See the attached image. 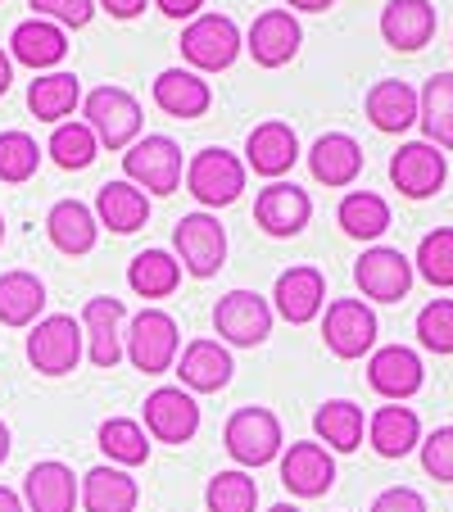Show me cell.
I'll list each match as a JSON object with an SVG mask.
<instances>
[{
    "mask_svg": "<svg viewBox=\"0 0 453 512\" xmlns=\"http://www.w3.org/2000/svg\"><path fill=\"white\" fill-rule=\"evenodd\" d=\"M281 422L272 408L263 404H250V408H236L222 426V449L232 454V463L241 472H254V467H268L281 458Z\"/></svg>",
    "mask_w": 453,
    "mask_h": 512,
    "instance_id": "1",
    "label": "cell"
},
{
    "mask_svg": "<svg viewBox=\"0 0 453 512\" xmlns=\"http://www.w3.org/2000/svg\"><path fill=\"white\" fill-rule=\"evenodd\" d=\"M177 349H182V331L177 318L164 309H141L127 318V336H123V354L132 358V368L145 377H164L177 363Z\"/></svg>",
    "mask_w": 453,
    "mask_h": 512,
    "instance_id": "2",
    "label": "cell"
},
{
    "mask_svg": "<svg viewBox=\"0 0 453 512\" xmlns=\"http://www.w3.org/2000/svg\"><path fill=\"white\" fill-rule=\"evenodd\" d=\"M82 354H87V336L73 313H50L28 331V363L41 377H68L78 372Z\"/></svg>",
    "mask_w": 453,
    "mask_h": 512,
    "instance_id": "3",
    "label": "cell"
},
{
    "mask_svg": "<svg viewBox=\"0 0 453 512\" xmlns=\"http://www.w3.org/2000/svg\"><path fill=\"white\" fill-rule=\"evenodd\" d=\"M123 173L145 195H173L182 186V145L173 136H141L123 150Z\"/></svg>",
    "mask_w": 453,
    "mask_h": 512,
    "instance_id": "4",
    "label": "cell"
},
{
    "mask_svg": "<svg viewBox=\"0 0 453 512\" xmlns=\"http://www.w3.org/2000/svg\"><path fill=\"white\" fill-rule=\"evenodd\" d=\"M82 123L105 150H127L141 141V100L123 87H96L82 100Z\"/></svg>",
    "mask_w": 453,
    "mask_h": 512,
    "instance_id": "5",
    "label": "cell"
},
{
    "mask_svg": "<svg viewBox=\"0 0 453 512\" xmlns=\"http://www.w3.org/2000/svg\"><path fill=\"white\" fill-rule=\"evenodd\" d=\"M245 159H236L232 150L222 145H209L186 164V191L204 204V209H227V204L241 200L245 191Z\"/></svg>",
    "mask_w": 453,
    "mask_h": 512,
    "instance_id": "6",
    "label": "cell"
},
{
    "mask_svg": "<svg viewBox=\"0 0 453 512\" xmlns=\"http://www.w3.org/2000/svg\"><path fill=\"white\" fill-rule=\"evenodd\" d=\"M245 50V37L227 14H200L182 28V59L200 73H222L232 68L236 55Z\"/></svg>",
    "mask_w": 453,
    "mask_h": 512,
    "instance_id": "7",
    "label": "cell"
},
{
    "mask_svg": "<svg viewBox=\"0 0 453 512\" xmlns=\"http://www.w3.org/2000/svg\"><path fill=\"white\" fill-rule=\"evenodd\" d=\"M141 426L150 440L182 449V445H191L195 431H200V404H195V395L182 386H159L145 395Z\"/></svg>",
    "mask_w": 453,
    "mask_h": 512,
    "instance_id": "8",
    "label": "cell"
},
{
    "mask_svg": "<svg viewBox=\"0 0 453 512\" xmlns=\"http://www.w3.org/2000/svg\"><path fill=\"white\" fill-rule=\"evenodd\" d=\"M213 331L222 345L236 349H254L272 336V304L263 300L259 290H227L213 304Z\"/></svg>",
    "mask_w": 453,
    "mask_h": 512,
    "instance_id": "9",
    "label": "cell"
},
{
    "mask_svg": "<svg viewBox=\"0 0 453 512\" xmlns=\"http://www.w3.org/2000/svg\"><path fill=\"white\" fill-rule=\"evenodd\" d=\"M173 250L182 272H191L195 281H209L227 263V227L213 213H186L173 227Z\"/></svg>",
    "mask_w": 453,
    "mask_h": 512,
    "instance_id": "10",
    "label": "cell"
},
{
    "mask_svg": "<svg viewBox=\"0 0 453 512\" xmlns=\"http://www.w3.org/2000/svg\"><path fill=\"white\" fill-rule=\"evenodd\" d=\"M354 281L367 300L376 304H399L413 290V259L404 250H390V245H372L363 250V259L354 263Z\"/></svg>",
    "mask_w": 453,
    "mask_h": 512,
    "instance_id": "11",
    "label": "cell"
},
{
    "mask_svg": "<svg viewBox=\"0 0 453 512\" xmlns=\"http://www.w3.org/2000/svg\"><path fill=\"white\" fill-rule=\"evenodd\" d=\"M82 336H87V358L100 372H114L123 358V336H127V309L114 295H96L82 309Z\"/></svg>",
    "mask_w": 453,
    "mask_h": 512,
    "instance_id": "12",
    "label": "cell"
},
{
    "mask_svg": "<svg viewBox=\"0 0 453 512\" xmlns=\"http://www.w3.org/2000/svg\"><path fill=\"white\" fill-rule=\"evenodd\" d=\"M281 463V485H286L295 499H322V494L336 485V454L318 440H295Z\"/></svg>",
    "mask_w": 453,
    "mask_h": 512,
    "instance_id": "13",
    "label": "cell"
},
{
    "mask_svg": "<svg viewBox=\"0 0 453 512\" xmlns=\"http://www.w3.org/2000/svg\"><path fill=\"white\" fill-rule=\"evenodd\" d=\"M322 340L336 358H363L376 345V313L363 300H331L322 318Z\"/></svg>",
    "mask_w": 453,
    "mask_h": 512,
    "instance_id": "14",
    "label": "cell"
},
{
    "mask_svg": "<svg viewBox=\"0 0 453 512\" xmlns=\"http://www.w3.org/2000/svg\"><path fill=\"white\" fill-rule=\"evenodd\" d=\"M177 377H182V390L191 395H218V390L232 386L236 377V363H232V349L222 345V340H191L177 358Z\"/></svg>",
    "mask_w": 453,
    "mask_h": 512,
    "instance_id": "15",
    "label": "cell"
},
{
    "mask_svg": "<svg viewBox=\"0 0 453 512\" xmlns=\"http://www.w3.org/2000/svg\"><path fill=\"white\" fill-rule=\"evenodd\" d=\"M299 46H304V28H299V19L290 10H263L245 32V50H250V59L259 68L290 64L299 55Z\"/></svg>",
    "mask_w": 453,
    "mask_h": 512,
    "instance_id": "16",
    "label": "cell"
},
{
    "mask_svg": "<svg viewBox=\"0 0 453 512\" xmlns=\"http://www.w3.org/2000/svg\"><path fill=\"white\" fill-rule=\"evenodd\" d=\"M309 218H313V200L295 182H268L259 191V200H254V223L268 236H277V241L299 236L309 227Z\"/></svg>",
    "mask_w": 453,
    "mask_h": 512,
    "instance_id": "17",
    "label": "cell"
},
{
    "mask_svg": "<svg viewBox=\"0 0 453 512\" xmlns=\"http://www.w3.org/2000/svg\"><path fill=\"white\" fill-rule=\"evenodd\" d=\"M82 503V481L73 476V467L46 458L32 463L23 476V508L28 512H73Z\"/></svg>",
    "mask_w": 453,
    "mask_h": 512,
    "instance_id": "18",
    "label": "cell"
},
{
    "mask_svg": "<svg viewBox=\"0 0 453 512\" xmlns=\"http://www.w3.org/2000/svg\"><path fill=\"white\" fill-rule=\"evenodd\" d=\"M444 177H449V164H444V155L431 141H408V145H399V155L390 159V182H395V191L408 195V200L435 195L444 186Z\"/></svg>",
    "mask_w": 453,
    "mask_h": 512,
    "instance_id": "19",
    "label": "cell"
},
{
    "mask_svg": "<svg viewBox=\"0 0 453 512\" xmlns=\"http://www.w3.org/2000/svg\"><path fill=\"white\" fill-rule=\"evenodd\" d=\"M422 381H426V368H422V358H417V349H408V345L376 349L372 363H367V386H372L376 395H386L390 404L413 399L417 390H422Z\"/></svg>",
    "mask_w": 453,
    "mask_h": 512,
    "instance_id": "20",
    "label": "cell"
},
{
    "mask_svg": "<svg viewBox=\"0 0 453 512\" xmlns=\"http://www.w3.org/2000/svg\"><path fill=\"white\" fill-rule=\"evenodd\" d=\"M295 159H299V136L281 118H268V123H259L245 136V168H254L268 182H281L295 168Z\"/></svg>",
    "mask_w": 453,
    "mask_h": 512,
    "instance_id": "21",
    "label": "cell"
},
{
    "mask_svg": "<svg viewBox=\"0 0 453 512\" xmlns=\"http://www.w3.org/2000/svg\"><path fill=\"white\" fill-rule=\"evenodd\" d=\"M272 304H277V313L290 327H304V322H313L327 309V277L318 268H309V263L286 268L277 277V286H272Z\"/></svg>",
    "mask_w": 453,
    "mask_h": 512,
    "instance_id": "22",
    "label": "cell"
},
{
    "mask_svg": "<svg viewBox=\"0 0 453 512\" xmlns=\"http://www.w3.org/2000/svg\"><path fill=\"white\" fill-rule=\"evenodd\" d=\"M46 236L59 254L68 259H82V254L96 250L100 241V223H96V209L82 200H59L55 209L46 213Z\"/></svg>",
    "mask_w": 453,
    "mask_h": 512,
    "instance_id": "23",
    "label": "cell"
},
{
    "mask_svg": "<svg viewBox=\"0 0 453 512\" xmlns=\"http://www.w3.org/2000/svg\"><path fill=\"white\" fill-rule=\"evenodd\" d=\"M150 96H155V105L164 109L168 118H200V114H209V105H213L209 82H204L195 68H164L155 78V87H150Z\"/></svg>",
    "mask_w": 453,
    "mask_h": 512,
    "instance_id": "24",
    "label": "cell"
},
{
    "mask_svg": "<svg viewBox=\"0 0 453 512\" xmlns=\"http://www.w3.org/2000/svg\"><path fill=\"white\" fill-rule=\"evenodd\" d=\"M68 55V37L64 28H55V23L46 19H23L19 28L10 32V59L23 68H32V73H46V68H55L59 59Z\"/></svg>",
    "mask_w": 453,
    "mask_h": 512,
    "instance_id": "25",
    "label": "cell"
},
{
    "mask_svg": "<svg viewBox=\"0 0 453 512\" xmlns=\"http://www.w3.org/2000/svg\"><path fill=\"white\" fill-rule=\"evenodd\" d=\"M381 37H386V46L404 50V55L422 50L435 37V5L431 0H390L381 10Z\"/></svg>",
    "mask_w": 453,
    "mask_h": 512,
    "instance_id": "26",
    "label": "cell"
},
{
    "mask_svg": "<svg viewBox=\"0 0 453 512\" xmlns=\"http://www.w3.org/2000/svg\"><path fill=\"white\" fill-rule=\"evenodd\" d=\"M96 223L109 227L114 236H132L150 223V195L136 191L132 182H105L96 191Z\"/></svg>",
    "mask_w": 453,
    "mask_h": 512,
    "instance_id": "27",
    "label": "cell"
},
{
    "mask_svg": "<svg viewBox=\"0 0 453 512\" xmlns=\"http://www.w3.org/2000/svg\"><path fill=\"white\" fill-rule=\"evenodd\" d=\"M367 445L381 458H408L422 445V422H417V413L404 404L376 408L372 422H367Z\"/></svg>",
    "mask_w": 453,
    "mask_h": 512,
    "instance_id": "28",
    "label": "cell"
},
{
    "mask_svg": "<svg viewBox=\"0 0 453 512\" xmlns=\"http://www.w3.org/2000/svg\"><path fill=\"white\" fill-rule=\"evenodd\" d=\"M363 109H367L376 132H390V136L408 132V127L417 123V91L399 78H381V82H372Z\"/></svg>",
    "mask_w": 453,
    "mask_h": 512,
    "instance_id": "29",
    "label": "cell"
},
{
    "mask_svg": "<svg viewBox=\"0 0 453 512\" xmlns=\"http://www.w3.org/2000/svg\"><path fill=\"white\" fill-rule=\"evenodd\" d=\"M141 503V485L123 467H91L82 476V508L87 512H136Z\"/></svg>",
    "mask_w": 453,
    "mask_h": 512,
    "instance_id": "30",
    "label": "cell"
},
{
    "mask_svg": "<svg viewBox=\"0 0 453 512\" xmlns=\"http://www.w3.org/2000/svg\"><path fill=\"white\" fill-rule=\"evenodd\" d=\"M46 309V281L37 272H0V322L5 327H37Z\"/></svg>",
    "mask_w": 453,
    "mask_h": 512,
    "instance_id": "31",
    "label": "cell"
},
{
    "mask_svg": "<svg viewBox=\"0 0 453 512\" xmlns=\"http://www.w3.org/2000/svg\"><path fill=\"white\" fill-rule=\"evenodd\" d=\"M309 168L322 186H349L358 173H363V150H358L354 136L345 132H327L313 141L309 150Z\"/></svg>",
    "mask_w": 453,
    "mask_h": 512,
    "instance_id": "32",
    "label": "cell"
},
{
    "mask_svg": "<svg viewBox=\"0 0 453 512\" xmlns=\"http://www.w3.org/2000/svg\"><path fill=\"white\" fill-rule=\"evenodd\" d=\"M313 431H318V445H327L331 454H354L363 445V408L349 404V399H327V404L313 413Z\"/></svg>",
    "mask_w": 453,
    "mask_h": 512,
    "instance_id": "33",
    "label": "cell"
},
{
    "mask_svg": "<svg viewBox=\"0 0 453 512\" xmlns=\"http://www.w3.org/2000/svg\"><path fill=\"white\" fill-rule=\"evenodd\" d=\"M417 123L435 150H453V73H435L417 96Z\"/></svg>",
    "mask_w": 453,
    "mask_h": 512,
    "instance_id": "34",
    "label": "cell"
},
{
    "mask_svg": "<svg viewBox=\"0 0 453 512\" xmlns=\"http://www.w3.org/2000/svg\"><path fill=\"white\" fill-rule=\"evenodd\" d=\"M96 445L109 458V467H123V472L150 463V435H145V426L136 417H109V422H100Z\"/></svg>",
    "mask_w": 453,
    "mask_h": 512,
    "instance_id": "35",
    "label": "cell"
},
{
    "mask_svg": "<svg viewBox=\"0 0 453 512\" xmlns=\"http://www.w3.org/2000/svg\"><path fill=\"white\" fill-rule=\"evenodd\" d=\"M82 105V82L73 73H41L28 87V109L41 123H68V114Z\"/></svg>",
    "mask_w": 453,
    "mask_h": 512,
    "instance_id": "36",
    "label": "cell"
},
{
    "mask_svg": "<svg viewBox=\"0 0 453 512\" xmlns=\"http://www.w3.org/2000/svg\"><path fill=\"white\" fill-rule=\"evenodd\" d=\"M127 286L141 295V300H168L177 286H182V263L168 250H141L127 268Z\"/></svg>",
    "mask_w": 453,
    "mask_h": 512,
    "instance_id": "37",
    "label": "cell"
},
{
    "mask_svg": "<svg viewBox=\"0 0 453 512\" xmlns=\"http://www.w3.org/2000/svg\"><path fill=\"white\" fill-rule=\"evenodd\" d=\"M336 223L354 241H376V236L390 232V204L372 191H349L336 209Z\"/></svg>",
    "mask_w": 453,
    "mask_h": 512,
    "instance_id": "38",
    "label": "cell"
},
{
    "mask_svg": "<svg viewBox=\"0 0 453 512\" xmlns=\"http://www.w3.org/2000/svg\"><path fill=\"white\" fill-rule=\"evenodd\" d=\"M46 155L55 159L64 173H82V168H91L96 164V155H100V141L91 136V127L87 123H59L55 132H50V145H46Z\"/></svg>",
    "mask_w": 453,
    "mask_h": 512,
    "instance_id": "39",
    "label": "cell"
},
{
    "mask_svg": "<svg viewBox=\"0 0 453 512\" xmlns=\"http://www.w3.org/2000/svg\"><path fill=\"white\" fill-rule=\"evenodd\" d=\"M204 508L209 512H254L259 508V485L250 472L232 467V472H213L204 485Z\"/></svg>",
    "mask_w": 453,
    "mask_h": 512,
    "instance_id": "40",
    "label": "cell"
},
{
    "mask_svg": "<svg viewBox=\"0 0 453 512\" xmlns=\"http://www.w3.org/2000/svg\"><path fill=\"white\" fill-rule=\"evenodd\" d=\"M413 272H422L431 286L449 290L453 286V227H435L431 236H422L417 245V259H413Z\"/></svg>",
    "mask_w": 453,
    "mask_h": 512,
    "instance_id": "41",
    "label": "cell"
},
{
    "mask_svg": "<svg viewBox=\"0 0 453 512\" xmlns=\"http://www.w3.org/2000/svg\"><path fill=\"white\" fill-rule=\"evenodd\" d=\"M41 168V145L28 132H0V182H28Z\"/></svg>",
    "mask_w": 453,
    "mask_h": 512,
    "instance_id": "42",
    "label": "cell"
},
{
    "mask_svg": "<svg viewBox=\"0 0 453 512\" xmlns=\"http://www.w3.org/2000/svg\"><path fill=\"white\" fill-rule=\"evenodd\" d=\"M417 340L431 354H453V300H431L417 313Z\"/></svg>",
    "mask_w": 453,
    "mask_h": 512,
    "instance_id": "43",
    "label": "cell"
},
{
    "mask_svg": "<svg viewBox=\"0 0 453 512\" xmlns=\"http://www.w3.org/2000/svg\"><path fill=\"white\" fill-rule=\"evenodd\" d=\"M417 449H422V472L453 485V426H435Z\"/></svg>",
    "mask_w": 453,
    "mask_h": 512,
    "instance_id": "44",
    "label": "cell"
},
{
    "mask_svg": "<svg viewBox=\"0 0 453 512\" xmlns=\"http://www.w3.org/2000/svg\"><path fill=\"white\" fill-rule=\"evenodd\" d=\"M37 19L55 23V28H87L96 19V5L91 0H28Z\"/></svg>",
    "mask_w": 453,
    "mask_h": 512,
    "instance_id": "45",
    "label": "cell"
},
{
    "mask_svg": "<svg viewBox=\"0 0 453 512\" xmlns=\"http://www.w3.org/2000/svg\"><path fill=\"white\" fill-rule=\"evenodd\" d=\"M372 512H426V499L408 485H395V490H381L372 503Z\"/></svg>",
    "mask_w": 453,
    "mask_h": 512,
    "instance_id": "46",
    "label": "cell"
},
{
    "mask_svg": "<svg viewBox=\"0 0 453 512\" xmlns=\"http://www.w3.org/2000/svg\"><path fill=\"white\" fill-rule=\"evenodd\" d=\"M155 5L168 19H200V10H204V0H155Z\"/></svg>",
    "mask_w": 453,
    "mask_h": 512,
    "instance_id": "47",
    "label": "cell"
},
{
    "mask_svg": "<svg viewBox=\"0 0 453 512\" xmlns=\"http://www.w3.org/2000/svg\"><path fill=\"white\" fill-rule=\"evenodd\" d=\"M100 10H105L109 19L127 23V19H136V14L145 10V0H100Z\"/></svg>",
    "mask_w": 453,
    "mask_h": 512,
    "instance_id": "48",
    "label": "cell"
},
{
    "mask_svg": "<svg viewBox=\"0 0 453 512\" xmlns=\"http://www.w3.org/2000/svg\"><path fill=\"white\" fill-rule=\"evenodd\" d=\"M336 0H286V10L295 14V10H304V14H322V10H331Z\"/></svg>",
    "mask_w": 453,
    "mask_h": 512,
    "instance_id": "49",
    "label": "cell"
},
{
    "mask_svg": "<svg viewBox=\"0 0 453 512\" xmlns=\"http://www.w3.org/2000/svg\"><path fill=\"white\" fill-rule=\"evenodd\" d=\"M0 512H28L23 508V494L10 490V485H0Z\"/></svg>",
    "mask_w": 453,
    "mask_h": 512,
    "instance_id": "50",
    "label": "cell"
},
{
    "mask_svg": "<svg viewBox=\"0 0 453 512\" xmlns=\"http://www.w3.org/2000/svg\"><path fill=\"white\" fill-rule=\"evenodd\" d=\"M10 82H14V59L5 55V50H0V96L10 91Z\"/></svg>",
    "mask_w": 453,
    "mask_h": 512,
    "instance_id": "51",
    "label": "cell"
},
{
    "mask_svg": "<svg viewBox=\"0 0 453 512\" xmlns=\"http://www.w3.org/2000/svg\"><path fill=\"white\" fill-rule=\"evenodd\" d=\"M10 426H5V422H0V467H5V463H10Z\"/></svg>",
    "mask_w": 453,
    "mask_h": 512,
    "instance_id": "52",
    "label": "cell"
},
{
    "mask_svg": "<svg viewBox=\"0 0 453 512\" xmlns=\"http://www.w3.org/2000/svg\"><path fill=\"white\" fill-rule=\"evenodd\" d=\"M268 512H299V508H295V503H272Z\"/></svg>",
    "mask_w": 453,
    "mask_h": 512,
    "instance_id": "53",
    "label": "cell"
},
{
    "mask_svg": "<svg viewBox=\"0 0 453 512\" xmlns=\"http://www.w3.org/2000/svg\"><path fill=\"white\" fill-rule=\"evenodd\" d=\"M0 245H5V218H0Z\"/></svg>",
    "mask_w": 453,
    "mask_h": 512,
    "instance_id": "54",
    "label": "cell"
}]
</instances>
